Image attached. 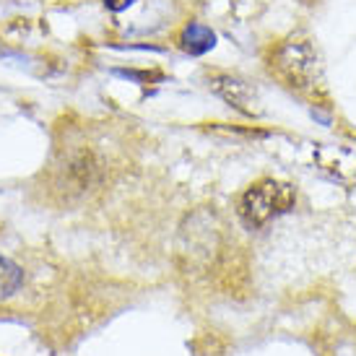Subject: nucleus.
Returning a JSON list of instances; mask_svg holds the SVG:
<instances>
[{
    "label": "nucleus",
    "instance_id": "6e6552de",
    "mask_svg": "<svg viewBox=\"0 0 356 356\" xmlns=\"http://www.w3.org/2000/svg\"><path fill=\"white\" fill-rule=\"evenodd\" d=\"M136 0H104V6H107L109 10H125L128 6H133Z\"/></svg>",
    "mask_w": 356,
    "mask_h": 356
},
{
    "label": "nucleus",
    "instance_id": "423d86ee",
    "mask_svg": "<svg viewBox=\"0 0 356 356\" xmlns=\"http://www.w3.org/2000/svg\"><path fill=\"white\" fill-rule=\"evenodd\" d=\"M213 44H216V34L203 24H188L179 34V47L188 55H206L208 50H213Z\"/></svg>",
    "mask_w": 356,
    "mask_h": 356
},
{
    "label": "nucleus",
    "instance_id": "f257e3e1",
    "mask_svg": "<svg viewBox=\"0 0 356 356\" xmlns=\"http://www.w3.org/2000/svg\"><path fill=\"white\" fill-rule=\"evenodd\" d=\"M297 203V193L286 182L263 179L239 198V218L248 229L266 227L268 221L291 211Z\"/></svg>",
    "mask_w": 356,
    "mask_h": 356
},
{
    "label": "nucleus",
    "instance_id": "20e7f679",
    "mask_svg": "<svg viewBox=\"0 0 356 356\" xmlns=\"http://www.w3.org/2000/svg\"><path fill=\"white\" fill-rule=\"evenodd\" d=\"M211 89L216 91L227 104H232L237 112H242V115H248V118H257L260 115V104H257L255 91L250 89L242 79H237V76H229V73L213 76L211 79Z\"/></svg>",
    "mask_w": 356,
    "mask_h": 356
},
{
    "label": "nucleus",
    "instance_id": "0eeeda50",
    "mask_svg": "<svg viewBox=\"0 0 356 356\" xmlns=\"http://www.w3.org/2000/svg\"><path fill=\"white\" fill-rule=\"evenodd\" d=\"M21 281H24L21 268L13 266L10 260H6V257L0 255V299L10 297V294L21 286Z\"/></svg>",
    "mask_w": 356,
    "mask_h": 356
},
{
    "label": "nucleus",
    "instance_id": "f03ea898",
    "mask_svg": "<svg viewBox=\"0 0 356 356\" xmlns=\"http://www.w3.org/2000/svg\"><path fill=\"white\" fill-rule=\"evenodd\" d=\"M270 68L291 89H312L317 83V52L305 37H289L276 47Z\"/></svg>",
    "mask_w": 356,
    "mask_h": 356
},
{
    "label": "nucleus",
    "instance_id": "39448f33",
    "mask_svg": "<svg viewBox=\"0 0 356 356\" xmlns=\"http://www.w3.org/2000/svg\"><path fill=\"white\" fill-rule=\"evenodd\" d=\"M315 161L320 164L323 172H327L330 177H336L338 182L356 185V151L354 149L323 146V149H317Z\"/></svg>",
    "mask_w": 356,
    "mask_h": 356
},
{
    "label": "nucleus",
    "instance_id": "7ed1b4c3",
    "mask_svg": "<svg viewBox=\"0 0 356 356\" xmlns=\"http://www.w3.org/2000/svg\"><path fill=\"white\" fill-rule=\"evenodd\" d=\"M94 172H97V164H94L89 151H70L58 167V182L55 185L65 193H79L81 195L94 185Z\"/></svg>",
    "mask_w": 356,
    "mask_h": 356
}]
</instances>
